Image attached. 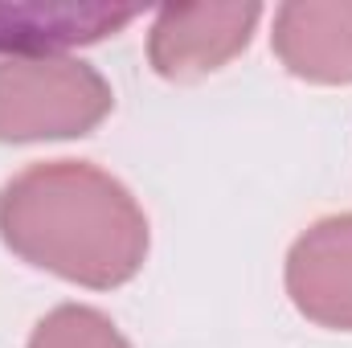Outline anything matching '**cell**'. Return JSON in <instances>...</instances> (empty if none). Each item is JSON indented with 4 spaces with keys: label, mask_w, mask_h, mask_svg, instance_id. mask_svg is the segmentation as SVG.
I'll return each instance as SVG.
<instances>
[{
    "label": "cell",
    "mask_w": 352,
    "mask_h": 348,
    "mask_svg": "<svg viewBox=\"0 0 352 348\" xmlns=\"http://www.w3.org/2000/svg\"><path fill=\"white\" fill-rule=\"evenodd\" d=\"M0 238L37 270L90 291L123 287L148 259L135 197L87 160H50L0 188Z\"/></svg>",
    "instance_id": "6da1fadb"
},
{
    "label": "cell",
    "mask_w": 352,
    "mask_h": 348,
    "mask_svg": "<svg viewBox=\"0 0 352 348\" xmlns=\"http://www.w3.org/2000/svg\"><path fill=\"white\" fill-rule=\"evenodd\" d=\"M115 107L107 78L74 58H4L0 62V144L90 135Z\"/></svg>",
    "instance_id": "7a4b0ae2"
},
{
    "label": "cell",
    "mask_w": 352,
    "mask_h": 348,
    "mask_svg": "<svg viewBox=\"0 0 352 348\" xmlns=\"http://www.w3.org/2000/svg\"><path fill=\"white\" fill-rule=\"evenodd\" d=\"M258 4H192V8H164L148 37V58L160 78L192 83L221 70L250 45L258 25Z\"/></svg>",
    "instance_id": "3957f363"
},
{
    "label": "cell",
    "mask_w": 352,
    "mask_h": 348,
    "mask_svg": "<svg viewBox=\"0 0 352 348\" xmlns=\"http://www.w3.org/2000/svg\"><path fill=\"white\" fill-rule=\"evenodd\" d=\"M287 295L320 328L352 332V213L316 221L287 254Z\"/></svg>",
    "instance_id": "277c9868"
},
{
    "label": "cell",
    "mask_w": 352,
    "mask_h": 348,
    "mask_svg": "<svg viewBox=\"0 0 352 348\" xmlns=\"http://www.w3.org/2000/svg\"><path fill=\"white\" fill-rule=\"evenodd\" d=\"M270 45L278 62L307 83H352V4H283L274 12Z\"/></svg>",
    "instance_id": "5b68a950"
},
{
    "label": "cell",
    "mask_w": 352,
    "mask_h": 348,
    "mask_svg": "<svg viewBox=\"0 0 352 348\" xmlns=\"http://www.w3.org/2000/svg\"><path fill=\"white\" fill-rule=\"evenodd\" d=\"M135 12L111 8H50V4H0V54L41 58L54 50L87 45L123 29Z\"/></svg>",
    "instance_id": "8992f818"
},
{
    "label": "cell",
    "mask_w": 352,
    "mask_h": 348,
    "mask_svg": "<svg viewBox=\"0 0 352 348\" xmlns=\"http://www.w3.org/2000/svg\"><path fill=\"white\" fill-rule=\"evenodd\" d=\"M29 348H131L123 332L94 307L62 303L29 336Z\"/></svg>",
    "instance_id": "52a82bcc"
}]
</instances>
